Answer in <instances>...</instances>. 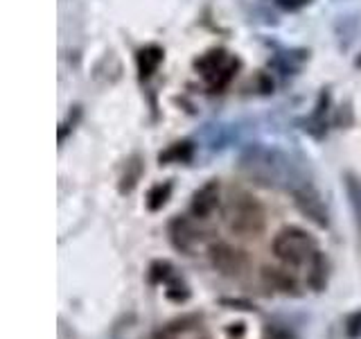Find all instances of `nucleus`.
Instances as JSON below:
<instances>
[{"mask_svg":"<svg viewBox=\"0 0 361 339\" xmlns=\"http://www.w3.org/2000/svg\"><path fill=\"white\" fill-rule=\"evenodd\" d=\"M345 192H348L350 206H353V213H355L357 229L361 233V179H357L355 174H345Z\"/></svg>","mask_w":361,"mask_h":339,"instance_id":"obj_13","label":"nucleus"},{"mask_svg":"<svg viewBox=\"0 0 361 339\" xmlns=\"http://www.w3.org/2000/svg\"><path fill=\"white\" fill-rule=\"evenodd\" d=\"M197 71L206 77V82L210 84L212 90H221L224 86L231 84V79L235 77V71H237V59H233V56L221 50V48H214L210 52H206L201 56V59H197Z\"/></svg>","mask_w":361,"mask_h":339,"instance_id":"obj_4","label":"nucleus"},{"mask_svg":"<svg viewBox=\"0 0 361 339\" xmlns=\"http://www.w3.org/2000/svg\"><path fill=\"white\" fill-rule=\"evenodd\" d=\"M291 195H293V203H296V208L305 215V218H310L316 226L325 229V226L330 224L327 208H325V203L321 201V195L310 184L291 188Z\"/></svg>","mask_w":361,"mask_h":339,"instance_id":"obj_6","label":"nucleus"},{"mask_svg":"<svg viewBox=\"0 0 361 339\" xmlns=\"http://www.w3.org/2000/svg\"><path fill=\"white\" fill-rule=\"evenodd\" d=\"M271 249H274V256L287 267H307L312 256L319 251L314 237L298 226H285L278 231Z\"/></svg>","mask_w":361,"mask_h":339,"instance_id":"obj_2","label":"nucleus"},{"mask_svg":"<svg viewBox=\"0 0 361 339\" xmlns=\"http://www.w3.org/2000/svg\"><path fill=\"white\" fill-rule=\"evenodd\" d=\"M161 61H163V50L158 48V45H147V48H142L138 52V56H135V64H138V73H140L142 79L152 77L158 71Z\"/></svg>","mask_w":361,"mask_h":339,"instance_id":"obj_11","label":"nucleus"},{"mask_svg":"<svg viewBox=\"0 0 361 339\" xmlns=\"http://www.w3.org/2000/svg\"><path fill=\"white\" fill-rule=\"evenodd\" d=\"M140 174H142V163L138 156H133L131 161L127 163V170H124V174L120 179V192H131L135 188V184L140 181Z\"/></svg>","mask_w":361,"mask_h":339,"instance_id":"obj_16","label":"nucleus"},{"mask_svg":"<svg viewBox=\"0 0 361 339\" xmlns=\"http://www.w3.org/2000/svg\"><path fill=\"white\" fill-rule=\"evenodd\" d=\"M210 265L224 276H240L248 267V256L240 246H233L228 242H212L208 246Z\"/></svg>","mask_w":361,"mask_h":339,"instance_id":"obj_5","label":"nucleus"},{"mask_svg":"<svg viewBox=\"0 0 361 339\" xmlns=\"http://www.w3.org/2000/svg\"><path fill=\"white\" fill-rule=\"evenodd\" d=\"M167 233H169V242L180 254H192L195 244L201 240V233L197 231L195 222L185 215H176V218L169 222L167 226Z\"/></svg>","mask_w":361,"mask_h":339,"instance_id":"obj_8","label":"nucleus"},{"mask_svg":"<svg viewBox=\"0 0 361 339\" xmlns=\"http://www.w3.org/2000/svg\"><path fill=\"white\" fill-rule=\"evenodd\" d=\"M262 339H298L289 328H282L280 323H269L262 333Z\"/></svg>","mask_w":361,"mask_h":339,"instance_id":"obj_18","label":"nucleus"},{"mask_svg":"<svg viewBox=\"0 0 361 339\" xmlns=\"http://www.w3.org/2000/svg\"><path fill=\"white\" fill-rule=\"evenodd\" d=\"M192 143L190 141H180V143H174L169 145L165 152L158 154V163L161 165H169V163H188L192 158Z\"/></svg>","mask_w":361,"mask_h":339,"instance_id":"obj_12","label":"nucleus"},{"mask_svg":"<svg viewBox=\"0 0 361 339\" xmlns=\"http://www.w3.org/2000/svg\"><path fill=\"white\" fill-rule=\"evenodd\" d=\"M169 195H172V184H169V181H163V184L152 186L149 192H147V199H145L147 201V208H149L152 213L161 210L165 203H167Z\"/></svg>","mask_w":361,"mask_h":339,"instance_id":"obj_14","label":"nucleus"},{"mask_svg":"<svg viewBox=\"0 0 361 339\" xmlns=\"http://www.w3.org/2000/svg\"><path fill=\"white\" fill-rule=\"evenodd\" d=\"M165 297L172 301V303H185L190 297H192V292H190V287L185 285V280L180 278L178 274H174L172 278H169L167 282H165Z\"/></svg>","mask_w":361,"mask_h":339,"instance_id":"obj_15","label":"nucleus"},{"mask_svg":"<svg viewBox=\"0 0 361 339\" xmlns=\"http://www.w3.org/2000/svg\"><path fill=\"white\" fill-rule=\"evenodd\" d=\"M345 335H348V339H359L361 337V310H357V312H353L345 319Z\"/></svg>","mask_w":361,"mask_h":339,"instance_id":"obj_19","label":"nucleus"},{"mask_svg":"<svg viewBox=\"0 0 361 339\" xmlns=\"http://www.w3.org/2000/svg\"><path fill=\"white\" fill-rule=\"evenodd\" d=\"M226 224L231 233L242 237H257L267 229V213L264 206L253 195L244 190H237L226 203Z\"/></svg>","mask_w":361,"mask_h":339,"instance_id":"obj_1","label":"nucleus"},{"mask_svg":"<svg viewBox=\"0 0 361 339\" xmlns=\"http://www.w3.org/2000/svg\"><path fill=\"white\" fill-rule=\"evenodd\" d=\"M307 285L314 292H323L327 285V260L321 251H316L307 263Z\"/></svg>","mask_w":361,"mask_h":339,"instance_id":"obj_10","label":"nucleus"},{"mask_svg":"<svg viewBox=\"0 0 361 339\" xmlns=\"http://www.w3.org/2000/svg\"><path fill=\"white\" fill-rule=\"evenodd\" d=\"M174 274H176V269L169 260H154L149 267V282L152 285H165Z\"/></svg>","mask_w":361,"mask_h":339,"instance_id":"obj_17","label":"nucleus"},{"mask_svg":"<svg viewBox=\"0 0 361 339\" xmlns=\"http://www.w3.org/2000/svg\"><path fill=\"white\" fill-rule=\"evenodd\" d=\"M242 167L262 186H278L287 174V158L276 150L251 147L242 156Z\"/></svg>","mask_w":361,"mask_h":339,"instance_id":"obj_3","label":"nucleus"},{"mask_svg":"<svg viewBox=\"0 0 361 339\" xmlns=\"http://www.w3.org/2000/svg\"><path fill=\"white\" fill-rule=\"evenodd\" d=\"M274 3L287 11H296V9H302L305 5H310L312 0H274Z\"/></svg>","mask_w":361,"mask_h":339,"instance_id":"obj_20","label":"nucleus"},{"mask_svg":"<svg viewBox=\"0 0 361 339\" xmlns=\"http://www.w3.org/2000/svg\"><path fill=\"white\" fill-rule=\"evenodd\" d=\"M219 203H221V186L217 179H212L192 195L190 215L195 220H208L210 215L219 208Z\"/></svg>","mask_w":361,"mask_h":339,"instance_id":"obj_7","label":"nucleus"},{"mask_svg":"<svg viewBox=\"0 0 361 339\" xmlns=\"http://www.w3.org/2000/svg\"><path fill=\"white\" fill-rule=\"evenodd\" d=\"M262 280L274 290L282 292V294H291V297H298V294H300L296 276H291L287 269L267 265V267H262Z\"/></svg>","mask_w":361,"mask_h":339,"instance_id":"obj_9","label":"nucleus"}]
</instances>
